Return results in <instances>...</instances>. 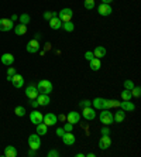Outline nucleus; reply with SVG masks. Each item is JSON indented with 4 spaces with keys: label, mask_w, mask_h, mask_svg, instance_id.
Segmentation results:
<instances>
[{
    "label": "nucleus",
    "mask_w": 141,
    "mask_h": 157,
    "mask_svg": "<svg viewBox=\"0 0 141 157\" xmlns=\"http://www.w3.org/2000/svg\"><path fill=\"white\" fill-rule=\"evenodd\" d=\"M113 0H102V3H106V4H110Z\"/></svg>",
    "instance_id": "nucleus-47"
},
{
    "label": "nucleus",
    "mask_w": 141,
    "mask_h": 157,
    "mask_svg": "<svg viewBox=\"0 0 141 157\" xmlns=\"http://www.w3.org/2000/svg\"><path fill=\"white\" fill-rule=\"evenodd\" d=\"M61 29H64L65 31H68V33H72L73 29H75V26H73L72 21H65V23H62Z\"/></svg>",
    "instance_id": "nucleus-28"
},
{
    "label": "nucleus",
    "mask_w": 141,
    "mask_h": 157,
    "mask_svg": "<svg viewBox=\"0 0 141 157\" xmlns=\"http://www.w3.org/2000/svg\"><path fill=\"white\" fill-rule=\"evenodd\" d=\"M37 102H38L40 106H48L50 102H51V99L47 94H38V96H37Z\"/></svg>",
    "instance_id": "nucleus-16"
},
{
    "label": "nucleus",
    "mask_w": 141,
    "mask_h": 157,
    "mask_svg": "<svg viewBox=\"0 0 141 157\" xmlns=\"http://www.w3.org/2000/svg\"><path fill=\"white\" fill-rule=\"evenodd\" d=\"M119 108H121L124 112H133L135 109V105L133 102H130V101H124V102H120Z\"/></svg>",
    "instance_id": "nucleus-18"
},
{
    "label": "nucleus",
    "mask_w": 141,
    "mask_h": 157,
    "mask_svg": "<svg viewBox=\"0 0 141 157\" xmlns=\"http://www.w3.org/2000/svg\"><path fill=\"white\" fill-rule=\"evenodd\" d=\"M30 105L33 106V108H35V109L40 106V105H38V102H37V99H30Z\"/></svg>",
    "instance_id": "nucleus-41"
},
{
    "label": "nucleus",
    "mask_w": 141,
    "mask_h": 157,
    "mask_svg": "<svg viewBox=\"0 0 141 157\" xmlns=\"http://www.w3.org/2000/svg\"><path fill=\"white\" fill-rule=\"evenodd\" d=\"M134 86H135V85H134L133 81H130V79L124 81V89H128V91H131V89H133Z\"/></svg>",
    "instance_id": "nucleus-33"
},
{
    "label": "nucleus",
    "mask_w": 141,
    "mask_h": 157,
    "mask_svg": "<svg viewBox=\"0 0 141 157\" xmlns=\"http://www.w3.org/2000/svg\"><path fill=\"white\" fill-rule=\"evenodd\" d=\"M43 122L47 124V126H54V124H57V122H58V116L55 113H47V115H44Z\"/></svg>",
    "instance_id": "nucleus-8"
},
{
    "label": "nucleus",
    "mask_w": 141,
    "mask_h": 157,
    "mask_svg": "<svg viewBox=\"0 0 141 157\" xmlns=\"http://www.w3.org/2000/svg\"><path fill=\"white\" fill-rule=\"evenodd\" d=\"M72 129H73V124L72 123H66V124H64V130L65 132H72Z\"/></svg>",
    "instance_id": "nucleus-40"
},
{
    "label": "nucleus",
    "mask_w": 141,
    "mask_h": 157,
    "mask_svg": "<svg viewBox=\"0 0 141 157\" xmlns=\"http://www.w3.org/2000/svg\"><path fill=\"white\" fill-rule=\"evenodd\" d=\"M95 7V0H85V9L92 10Z\"/></svg>",
    "instance_id": "nucleus-34"
},
{
    "label": "nucleus",
    "mask_w": 141,
    "mask_h": 157,
    "mask_svg": "<svg viewBox=\"0 0 141 157\" xmlns=\"http://www.w3.org/2000/svg\"><path fill=\"white\" fill-rule=\"evenodd\" d=\"M131 96H134V98H140L141 96V88L140 86H134L133 89H131Z\"/></svg>",
    "instance_id": "nucleus-32"
},
{
    "label": "nucleus",
    "mask_w": 141,
    "mask_h": 157,
    "mask_svg": "<svg viewBox=\"0 0 141 157\" xmlns=\"http://www.w3.org/2000/svg\"><path fill=\"white\" fill-rule=\"evenodd\" d=\"M91 105H92V101H89V99H83V101L79 102L80 108H87V106H91Z\"/></svg>",
    "instance_id": "nucleus-36"
},
{
    "label": "nucleus",
    "mask_w": 141,
    "mask_h": 157,
    "mask_svg": "<svg viewBox=\"0 0 141 157\" xmlns=\"http://www.w3.org/2000/svg\"><path fill=\"white\" fill-rule=\"evenodd\" d=\"M121 98H123V101H131V91H128V89H124V91H121Z\"/></svg>",
    "instance_id": "nucleus-30"
},
{
    "label": "nucleus",
    "mask_w": 141,
    "mask_h": 157,
    "mask_svg": "<svg viewBox=\"0 0 141 157\" xmlns=\"http://www.w3.org/2000/svg\"><path fill=\"white\" fill-rule=\"evenodd\" d=\"M79 121H80V115L78 113V112H75V110H72V112H69V113L66 115V122H69V123L76 124Z\"/></svg>",
    "instance_id": "nucleus-15"
},
{
    "label": "nucleus",
    "mask_w": 141,
    "mask_h": 157,
    "mask_svg": "<svg viewBox=\"0 0 141 157\" xmlns=\"http://www.w3.org/2000/svg\"><path fill=\"white\" fill-rule=\"evenodd\" d=\"M61 139L66 146H72L73 143H75V136L72 135V132H65V133L61 136Z\"/></svg>",
    "instance_id": "nucleus-11"
},
{
    "label": "nucleus",
    "mask_w": 141,
    "mask_h": 157,
    "mask_svg": "<svg viewBox=\"0 0 141 157\" xmlns=\"http://www.w3.org/2000/svg\"><path fill=\"white\" fill-rule=\"evenodd\" d=\"M40 37H41V34H40V33H37V34H35V40H38Z\"/></svg>",
    "instance_id": "nucleus-48"
},
{
    "label": "nucleus",
    "mask_w": 141,
    "mask_h": 157,
    "mask_svg": "<svg viewBox=\"0 0 141 157\" xmlns=\"http://www.w3.org/2000/svg\"><path fill=\"white\" fill-rule=\"evenodd\" d=\"M27 51L30 52V54H34V52H38L40 51V43H38V40H35V38H33V40H30L28 43H27Z\"/></svg>",
    "instance_id": "nucleus-6"
},
{
    "label": "nucleus",
    "mask_w": 141,
    "mask_h": 157,
    "mask_svg": "<svg viewBox=\"0 0 141 157\" xmlns=\"http://www.w3.org/2000/svg\"><path fill=\"white\" fill-rule=\"evenodd\" d=\"M47 156L48 157H58L59 156V151H58V150H50Z\"/></svg>",
    "instance_id": "nucleus-39"
},
{
    "label": "nucleus",
    "mask_w": 141,
    "mask_h": 157,
    "mask_svg": "<svg viewBox=\"0 0 141 157\" xmlns=\"http://www.w3.org/2000/svg\"><path fill=\"white\" fill-rule=\"evenodd\" d=\"M98 11H99V14H100V16H103V17H106V16H110V14H112L113 9H112V6H110V4L102 3L100 6H99Z\"/></svg>",
    "instance_id": "nucleus-10"
},
{
    "label": "nucleus",
    "mask_w": 141,
    "mask_h": 157,
    "mask_svg": "<svg viewBox=\"0 0 141 157\" xmlns=\"http://www.w3.org/2000/svg\"><path fill=\"white\" fill-rule=\"evenodd\" d=\"M92 105L95 106V109H105V99L95 98L93 101H92Z\"/></svg>",
    "instance_id": "nucleus-26"
},
{
    "label": "nucleus",
    "mask_w": 141,
    "mask_h": 157,
    "mask_svg": "<svg viewBox=\"0 0 141 157\" xmlns=\"http://www.w3.org/2000/svg\"><path fill=\"white\" fill-rule=\"evenodd\" d=\"M89 65H91V70L92 71H99L102 67V62H100V58H96L95 57L93 59H91L89 61Z\"/></svg>",
    "instance_id": "nucleus-21"
},
{
    "label": "nucleus",
    "mask_w": 141,
    "mask_h": 157,
    "mask_svg": "<svg viewBox=\"0 0 141 157\" xmlns=\"http://www.w3.org/2000/svg\"><path fill=\"white\" fill-rule=\"evenodd\" d=\"M120 102L116 99H105V109H112V108H119Z\"/></svg>",
    "instance_id": "nucleus-20"
},
{
    "label": "nucleus",
    "mask_w": 141,
    "mask_h": 157,
    "mask_svg": "<svg viewBox=\"0 0 141 157\" xmlns=\"http://www.w3.org/2000/svg\"><path fill=\"white\" fill-rule=\"evenodd\" d=\"M14 113L17 115V116L23 117L25 115V108H24V106H17V108L14 109Z\"/></svg>",
    "instance_id": "nucleus-31"
},
{
    "label": "nucleus",
    "mask_w": 141,
    "mask_h": 157,
    "mask_svg": "<svg viewBox=\"0 0 141 157\" xmlns=\"http://www.w3.org/2000/svg\"><path fill=\"white\" fill-rule=\"evenodd\" d=\"M102 135H103V136H109V135H110L109 128H106V126H105V128H102Z\"/></svg>",
    "instance_id": "nucleus-42"
},
{
    "label": "nucleus",
    "mask_w": 141,
    "mask_h": 157,
    "mask_svg": "<svg viewBox=\"0 0 141 157\" xmlns=\"http://www.w3.org/2000/svg\"><path fill=\"white\" fill-rule=\"evenodd\" d=\"M48 21H50V27L52 30H59V29H61V26H62V21L59 20L58 16H55V17L50 18Z\"/></svg>",
    "instance_id": "nucleus-17"
},
{
    "label": "nucleus",
    "mask_w": 141,
    "mask_h": 157,
    "mask_svg": "<svg viewBox=\"0 0 141 157\" xmlns=\"http://www.w3.org/2000/svg\"><path fill=\"white\" fill-rule=\"evenodd\" d=\"M35 150H34V149H30V151H28V156H35Z\"/></svg>",
    "instance_id": "nucleus-45"
},
{
    "label": "nucleus",
    "mask_w": 141,
    "mask_h": 157,
    "mask_svg": "<svg viewBox=\"0 0 141 157\" xmlns=\"http://www.w3.org/2000/svg\"><path fill=\"white\" fill-rule=\"evenodd\" d=\"M99 119H100V122L103 124H112L113 122H114V119H113V113L110 112V110H103L100 113V116H99Z\"/></svg>",
    "instance_id": "nucleus-4"
},
{
    "label": "nucleus",
    "mask_w": 141,
    "mask_h": 157,
    "mask_svg": "<svg viewBox=\"0 0 141 157\" xmlns=\"http://www.w3.org/2000/svg\"><path fill=\"white\" fill-rule=\"evenodd\" d=\"M4 156L6 157H16L17 156V149L14 146H7L4 149Z\"/></svg>",
    "instance_id": "nucleus-27"
},
{
    "label": "nucleus",
    "mask_w": 141,
    "mask_h": 157,
    "mask_svg": "<svg viewBox=\"0 0 141 157\" xmlns=\"http://www.w3.org/2000/svg\"><path fill=\"white\" fill-rule=\"evenodd\" d=\"M110 146H112V139L109 136H102L100 140H99V147L102 150H107Z\"/></svg>",
    "instance_id": "nucleus-14"
},
{
    "label": "nucleus",
    "mask_w": 141,
    "mask_h": 157,
    "mask_svg": "<svg viewBox=\"0 0 141 157\" xmlns=\"http://www.w3.org/2000/svg\"><path fill=\"white\" fill-rule=\"evenodd\" d=\"M28 146L30 149H34V150H38L41 147V137L40 135H31L28 136Z\"/></svg>",
    "instance_id": "nucleus-3"
},
{
    "label": "nucleus",
    "mask_w": 141,
    "mask_h": 157,
    "mask_svg": "<svg viewBox=\"0 0 141 157\" xmlns=\"http://www.w3.org/2000/svg\"><path fill=\"white\" fill-rule=\"evenodd\" d=\"M95 58V55H93V51H86L85 52V59L86 61H91V59Z\"/></svg>",
    "instance_id": "nucleus-38"
},
{
    "label": "nucleus",
    "mask_w": 141,
    "mask_h": 157,
    "mask_svg": "<svg viewBox=\"0 0 141 157\" xmlns=\"http://www.w3.org/2000/svg\"><path fill=\"white\" fill-rule=\"evenodd\" d=\"M14 74H17V72H16V68H11V65H10V68L7 70V79L11 81V77H13Z\"/></svg>",
    "instance_id": "nucleus-37"
},
{
    "label": "nucleus",
    "mask_w": 141,
    "mask_h": 157,
    "mask_svg": "<svg viewBox=\"0 0 141 157\" xmlns=\"http://www.w3.org/2000/svg\"><path fill=\"white\" fill-rule=\"evenodd\" d=\"M35 86H37V89H38L40 94H47V95H50L51 92L54 91V85H52V82L48 79H41Z\"/></svg>",
    "instance_id": "nucleus-1"
},
{
    "label": "nucleus",
    "mask_w": 141,
    "mask_h": 157,
    "mask_svg": "<svg viewBox=\"0 0 141 157\" xmlns=\"http://www.w3.org/2000/svg\"><path fill=\"white\" fill-rule=\"evenodd\" d=\"M55 16H58L55 11H45V13H44V18H45V20H50V18L55 17Z\"/></svg>",
    "instance_id": "nucleus-35"
},
{
    "label": "nucleus",
    "mask_w": 141,
    "mask_h": 157,
    "mask_svg": "<svg viewBox=\"0 0 141 157\" xmlns=\"http://www.w3.org/2000/svg\"><path fill=\"white\" fill-rule=\"evenodd\" d=\"M11 84H13V86L14 88H21L23 85H24V78L20 75V74H14L13 77H11Z\"/></svg>",
    "instance_id": "nucleus-12"
},
{
    "label": "nucleus",
    "mask_w": 141,
    "mask_h": 157,
    "mask_svg": "<svg viewBox=\"0 0 141 157\" xmlns=\"http://www.w3.org/2000/svg\"><path fill=\"white\" fill-rule=\"evenodd\" d=\"M72 16H73V11H72V9H69V7L62 9V10L58 13V17H59V20H61L62 23H65V21H71V18H72Z\"/></svg>",
    "instance_id": "nucleus-2"
},
{
    "label": "nucleus",
    "mask_w": 141,
    "mask_h": 157,
    "mask_svg": "<svg viewBox=\"0 0 141 157\" xmlns=\"http://www.w3.org/2000/svg\"><path fill=\"white\" fill-rule=\"evenodd\" d=\"M18 20H20V23H21V24H25V26L31 21V18H30V16L27 14V13H24V14L20 16V17H18Z\"/></svg>",
    "instance_id": "nucleus-29"
},
{
    "label": "nucleus",
    "mask_w": 141,
    "mask_h": 157,
    "mask_svg": "<svg viewBox=\"0 0 141 157\" xmlns=\"http://www.w3.org/2000/svg\"><path fill=\"white\" fill-rule=\"evenodd\" d=\"M93 55L96 57V58H103L106 55V48L102 47V45H98V47L93 50Z\"/></svg>",
    "instance_id": "nucleus-22"
},
{
    "label": "nucleus",
    "mask_w": 141,
    "mask_h": 157,
    "mask_svg": "<svg viewBox=\"0 0 141 157\" xmlns=\"http://www.w3.org/2000/svg\"><path fill=\"white\" fill-rule=\"evenodd\" d=\"M14 33L17 36H24L27 33V26L25 24H21V23H18L17 26H14Z\"/></svg>",
    "instance_id": "nucleus-23"
},
{
    "label": "nucleus",
    "mask_w": 141,
    "mask_h": 157,
    "mask_svg": "<svg viewBox=\"0 0 141 157\" xmlns=\"http://www.w3.org/2000/svg\"><path fill=\"white\" fill-rule=\"evenodd\" d=\"M47 132H48V126L44 123V122H41V123L37 124V135L45 136L47 135Z\"/></svg>",
    "instance_id": "nucleus-24"
},
{
    "label": "nucleus",
    "mask_w": 141,
    "mask_h": 157,
    "mask_svg": "<svg viewBox=\"0 0 141 157\" xmlns=\"http://www.w3.org/2000/svg\"><path fill=\"white\" fill-rule=\"evenodd\" d=\"M113 119H114V122H117V123L123 122L124 119H126V112H124L123 109H121V110H117L116 113H113Z\"/></svg>",
    "instance_id": "nucleus-25"
},
{
    "label": "nucleus",
    "mask_w": 141,
    "mask_h": 157,
    "mask_svg": "<svg viewBox=\"0 0 141 157\" xmlns=\"http://www.w3.org/2000/svg\"><path fill=\"white\" fill-rule=\"evenodd\" d=\"M14 29V24L10 18H0V31H10Z\"/></svg>",
    "instance_id": "nucleus-7"
},
{
    "label": "nucleus",
    "mask_w": 141,
    "mask_h": 157,
    "mask_svg": "<svg viewBox=\"0 0 141 157\" xmlns=\"http://www.w3.org/2000/svg\"><path fill=\"white\" fill-rule=\"evenodd\" d=\"M58 121L65 122V121H66V116H65V115H59V116H58Z\"/></svg>",
    "instance_id": "nucleus-44"
},
{
    "label": "nucleus",
    "mask_w": 141,
    "mask_h": 157,
    "mask_svg": "<svg viewBox=\"0 0 141 157\" xmlns=\"http://www.w3.org/2000/svg\"><path fill=\"white\" fill-rule=\"evenodd\" d=\"M82 116H83V119H86V121H93L95 117H96V112H95V109L91 108V106L82 108Z\"/></svg>",
    "instance_id": "nucleus-5"
},
{
    "label": "nucleus",
    "mask_w": 141,
    "mask_h": 157,
    "mask_svg": "<svg viewBox=\"0 0 141 157\" xmlns=\"http://www.w3.org/2000/svg\"><path fill=\"white\" fill-rule=\"evenodd\" d=\"M55 133H57V136H59V137H61V136L64 135V133H65V130H64V128H58Z\"/></svg>",
    "instance_id": "nucleus-43"
},
{
    "label": "nucleus",
    "mask_w": 141,
    "mask_h": 157,
    "mask_svg": "<svg viewBox=\"0 0 141 157\" xmlns=\"http://www.w3.org/2000/svg\"><path fill=\"white\" fill-rule=\"evenodd\" d=\"M10 20H11V21H17V20H18V16L13 14V16H11V18H10Z\"/></svg>",
    "instance_id": "nucleus-46"
},
{
    "label": "nucleus",
    "mask_w": 141,
    "mask_h": 157,
    "mask_svg": "<svg viewBox=\"0 0 141 157\" xmlns=\"http://www.w3.org/2000/svg\"><path fill=\"white\" fill-rule=\"evenodd\" d=\"M43 113L41 112H38V110H33L31 113H30V121H31V123L34 124H38L43 122Z\"/></svg>",
    "instance_id": "nucleus-13"
},
{
    "label": "nucleus",
    "mask_w": 141,
    "mask_h": 157,
    "mask_svg": "<svg viewBox=\"0 0 141 157\" xmlns=\"http://www.w3.org/2000/svg\"><path fill=\"white\" fill-rule=\"evenodd\" d=\"M38 94H40V92H38L35 85H28V86L25 88V96L28 99H37Z\"/></svg>",
    "instance_id": "nucleus-9"
},
{
    "label": "nucleus",
    "mask_w": 141,
    "mask_h": 157,
    "mask_svg": "<svg viewBox=\"0 0 141 157\" xmlns=\"http://www.w3.org/2000/svg\"><path fill=\"white\" fill-rule=\"evenodd\" d=\"M2 62H3L4 65H13V62H14V57H13V54H9V52H6V54L2 55Z\"/></svg>",
    "instance_id": "nucleus-19"
}]
</instances>
